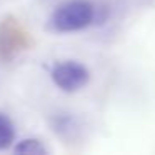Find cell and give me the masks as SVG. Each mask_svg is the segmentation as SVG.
Segmentation results:
<instances>
[{
	"instance_id": "277c9868",
	"label": "cell",
	"mask_w": 155,
	"mask_h": 155,
	"mask_svg": "<svg viewBox=\"0 0 155 155\" xmlns=\"http://www.w3.org/2000/svg\"><path fill=\"white\" fill-rule=\"evenodd\" d=\"M15 152L17 153H27V155H42L47 152V148L37 138H24L15 145Z\"/></svg>"
},
{
	"instance_id": "7a4b0ae2",
	"label": "cell",
	"mask_w": 155,
	"mask_h": 155,
	"mask_svg": "<svg viewBox=\"0 0 155 155\" xmlns=\"http://www.w3.org/2000/svg\"><path fill=\"white\" fill-rule=\"evenodd\" d=\"M52 82L60 88L62 92L74 94L84 88L90 80V72L84 64L77 60H65L58 62L50 70Z\"/></svg>"
},
{
	"instance_id": "6da1fadb",
	"label": "cell",
	"mask_w": 155,
	"mask_h": 155,
	"mask_svg": "<svg viewBox=\"0 0 155 155\" xmlns=\"http://www.w3.org/2000/svg\"><path fill=\"white\" fill-rule=\"evenodd\" d=\"M97 18V7L90 0H67L54 10L50 25L54 30L68 34L90 27Z\"/></svg>"
},
{
	"instance_id": "3957f363",
	"label": "cell",
	"mask_w": 155,
	"mask_h": 155,
	"mask_svg": "<svg viewBox=\"0 0 155 155\" xmlns=\"http://www.w3.org/2000/svg\"><path fill=\"white\" fill-rule=\"evenodd\" d=\"M15 142V127L14 122L7 117L5 114L0 112V150L12 147Z\"/></svg>"
}]
</instances>
